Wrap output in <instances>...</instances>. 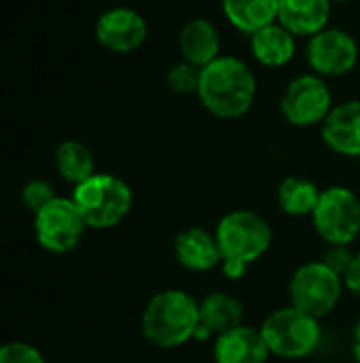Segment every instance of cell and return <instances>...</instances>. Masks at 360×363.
Masks as SVG:
<instances>
[{
	"instance_id": "cell-12",
	"label": "cell",
	"mask_w": 360,
	"mask_h": 363,
	"mask_svg": "<svg viewBox=\"0 0 360 363\" xmlns=\"http://www.w3.org/2000/svg\"><path fill=\"white\" fill-rule=\"evenodd\" d=\"M323 140L339 155L360 157V100H346L323 121Z\"/></svg>"
},
{
	"instance_id": "cell-9",
	"label": "cell",
	"mask_w": 360,
	"mask_h": 363,
	"mask_svg": "<svg viewBox=\"0 0 360 363\" xmlns=\"http://www.w3.org/2000/svg\"><path fill=\"white\" fill-rule=\"evenodd\" d=\"M85 221L72 198H55L34 215L36 240L51 253H66L79 245L85 232Z\"/></svg>"
},
{
	"instance_id": "cell-28",
	"label": "cell",
	"mask_w": 360,
	"mask_h": 363,
	"mask_svg": "<svg viewBox=\"0 0 360 363\" xmlns=\"http://www.w3.org/2000/svg\"><path fill=\"white\" fill-rule=\"evenodd\" d=\"M346 2H350V0H331V4H346Z\"/></svg>"
},
{
	"instance_id": "cell-22",
	"label": "cell",
	"mask_w": 360,
	"mask_h": 363,
	"mask_svg": "<svg viewBox=\"0 0 360 363\" xmlns=\"http://www.w3.org/2000/svg\"><path fill=\"white\" fill-rule=\"evenodd\" d=\"M199 79H202V68L195 64H189L185 60H180L178 64H174L168 74H166V83L172 91L189 96V94H197L199 89Z\"/></svg>"
},
{
	"instance_id": "cell-8",
	"label": "cell",
	"mask_w": 360,
	"mask_h": 363,
	"mask_svg": "<svg viewBox=\"0 0 360 363\" xmlns=\"http://www.w3.org/2000/svg\"><path fill=\"white\" fill-rule=\"evenodd\" d=\"M333 108V96L327 79L310 72L299 74L282 91L280 111L282 117L297 128H310L323 123Z\"/></svg>"
},
{
	"instance_id": "cell-24",
	"label": "cell",
	"mask_w": 360,
	"mask_h": 363,
	"mask_svg": "<svg viewBox=\"0 0 360 363\" xmlns=\"http://www.w3.org/2000/svg\"><path fill=\"white\" fill-rule=\"evenodd\" d=\"M0 363H45V359L34 347L25 342H11L0 347Z\"/></svg>"
},
{
	"instance_id": "cell-27",
	"label": "cell",
	"mask_w": 360,
	"mask_h": 363,
	"mask_svg": "<svg viewBox=\"0 0 360 363\" xmlns=\"http://www.w3.org/2000/svg\"><path fill=\"white\" fill-rule=\"evenodd\" d=\"M352 353H354V359L360 363V323L356 325V332H354V340H352Z\"/></svg>"
},
{
	"instance_id": "cell-3",
	"label": "cell",
	"mask_w": 360,
	"mask_h": 363,
	"mask_svg": "<svg viewBox=\"0 0 360 363\" xmlns=\"http://www.w3.org/2000/svg\"><path fill=\"white\" fill-rule=\"evenodd\" d=\"M216 242L223 257V272L240 279L250 262L259 259L272 245L269 223L252 211H233L216 225Z\"/></svg>"
},
{
	"instance_id": "cell-25",
	"label": "cell",
	"mask_w": 360,
	"mask_h": 363,
	"mask_svg": "<svg viewBox=\"0 0 360 363\" xmlns=\"http://www.w3.org/2000/svg\"><path fill=\"white\" fill-rule=\"evenodd\" d=\"M354 262V255L348 251V245H331V249L325 253V259L323 264L329 266L335 274H339L342 279L346 277V272L350 270Z\"/></svg>"
},
{
	"instance_id": "cell-16",
	"label": "cell",
	"mask_w": 360,
	"mask_h": 363,
	"mask_svg": "<svg viewBox=\"0 0 360 363\" xmlns=\"http://www.w3.org/2000/svg\"><path fill=\"white\" fill-rule=\"evenodd\" d=\"M174 255L182 268L193 272L212 270L219 262H223L216 236L202 228L180 232L174 240Z\"/></svg>"
},
{
	"instance_id": "cell-20",
	"label": "cell",
	"mask_w": 360,
	"mask_h": 363,
	"mask_svg": "<svg viewBox=\"0 0 360 363\" xmlns=\"http://www.w3.org/2000/svg\"><path fill=\"white\" fill-rule=\"evenodd\" d=\"M320 194L323 191L310 179L286 177L278 187V204L291 217H306L314 213Z\"/></svg>"
},
{
	"instance_id": "cell-2",
	"label": "cell",
	"mask_w": 360,
	"mask_h": 363,
	"mask_svg": "<svg viewBox=\"0 0 360 363\" xmlns=\"http://www.w3.org/2000/svg\"><path fill=\"white\" fill-rule=\"evenodd\" d=\"M199 330V302L187 291L168 289L155 294L142 313L144 338L161 349H174Z\"/></svg>"
},
{
	"instance_id": "cell-21",
	"label": "cell",
	"mask_w": 360,
	"mask_h": 363,
	"mask_svg": "<svg viewBox=\"0 0 360 363\" xmlns=\"http://www.w3.org/2000/svg\"><path fill=\"white\" fill-rule=\"evenodd\" d=\"M57 172L72 185H79L95 174V162L91 151L79 140H66L55 151Z\"/></svg>"
},
{
	"instance_id": "cell-13",
	"label": "cell",
	"mask_w": 360,
	"mask_h": 363,
	"mask_svg": "<svg viewBox=\"0 0 360 363\" xmlns=\"http://www.w3.org/2000/svg\"><path fill=\"white\" fill-rule=\"evenodd\" d=\"M267 342L261 330L240 325L216 338L214 362L216 363H267L269 359Z\"/></svg>"
},
{
	"instance_id": "cell-4",
	"label": "cell",
	"mask_w": 360,
	"mask_h": 363,
	"mask_svg": "<svg viewBox=\"0 0 360 363\" xmlns=\"http://www.w3.org/2000/svg\"><path fill=\"white\" fill-rule=\"evenodd\" d=\"M72 202L87 228L106 230L127 217L132 208V189L115 174L95 172L87 181L74 185Z\"/></svg>"
},
{
	"instance_id": "cell-14",
	"label": "cell",
	"mask_w": 360,
	"mask_h": 363,
	"mask_svg": "<svg viewBox=\"0 0 360 363\" xmlns=\"http://www.w3.org/2000/svg\"><path fill=\"white\" fill-rule=\"evenodd\" d=\"M178 49L185 62L204 68L221 57V34L216 26L204 17L189 19L178 34Z\"/></svg>"
},
{
	"instance_id": "cell-18",
	"label": "cell",
	"mask_w": 360,
	"mask_h": 363,
	"mask_svg": "<svg viewBox=\"0 0 360 363\" xmlns=\"http://www.w3.org/2000/svg\"><path fill=\"white\" fill-rule=\"evenodd\" d=\"M244 304L225 291H214L199 302V330L206 334H225L242 325ZM197 330V332H199Z\"/></svg>"
},
{
	"instance_id": "cell-23",
	"label": "cell",
	"mask_w": 360,
	"mask_h": 363,
	"mask_svg": "<svg viewBox=\"0 0 360 363\" xmlns=\"http://www.w3.org/2000/svg\"><path fill=\"white\" fill-rule=\"evenodd\" d=\"M21 200H23V204L30 208V211H34V215L40 211V208H45L51 200H55V196H53V189H51V185L49 183H45V181H30L25 187H23V191H21Z\"/></svg>"
},
{
	"instance_id": "cell-15",
	"label": "cell",
	"mask_w": 360,
	"mask_h": 363,
	"mask_svg": "<svg viewBox=\"0 0 360 363\" xmlns=\"http://www.w3.org/2000/svg\"><path fill=\"white\" fill-rule=\"evenodd\" d=\"M331 0H280L278 21L295 36H314L329 28Z\"/></svg>"
},
{
	"instance_id": "cell-6",
	"label": "cell",
	"mask_w": 360,
	"mask_h": 363,
	"mask_svg": "<svg viewBox=\"0 0 360 363\" xmlns=\"http://www.w3.org/2000/svg\"><path fill=\"white\" fill-rule=\"evenodd\" d=\"M320 238L329 245H350L360 232V200L348 187H329L312 213Z\"/></svg>"
},
{
	"instance_id": "cell-7",
	"label": "cell",
	"mask_w": 360,
	"mask_h": 363,
	"mask_svg": "<svg viewBox=\"0 0 360 363\" xmlns=\"http://www.w3.org/2000/svg\"><path fill=\"white\" fill-rule=\"evenodd\" d=\"M342 298V277L323 262L301 266L291 279V306L320 319L329 315Z\"/></svg>"
},
{
	"instance_id": "cell-17",
	"label": "cell",
	"mask_w": 360,
	"mask_h": 363,
	"mask_svg": "<svg viewBox=\"0 0 360 363\" xmlns=\"http://www.w3.org/2000/svg\"><path fill=\"white\" fill-rule=\"evenodd\" d=\"M295 34H291L280 21H274L250 34V51L261 66L282 68L295 57Z\"/></svg>"
},
{
	"instance_id": "cell-26",
	"label": "cell",
	"mask_w": 360,
	"mask_h": 363,
	"mask_svg": "<svg viewBox=\"0 0 360 363\" xmlns=\"http://www.w3.org/2000/svg\"><path fill=\"white\" fill-rule=\"evenodd\" d=\"M344 281H346V285H348L350 291H354L356 296H360V253L354 255V262H352L350 270L346 272Z\"/></svg>"
},
{
	"instance_id": "cell-5",
	"label": "cell",
	"mask_w": 360,
	"mask_h": 363,
	"mask_svg": "<svg viewBox=\"0 0 360 363\" xmlns=\"http://www.w3.org/2000/svg\"><path fill=\"white\" fill-rule=\"evenodd\" d=\"M261 334L267 342L269 353L286 359L306 357L316 351L320 342L318 319L297 311L295 306H286L272 313L263 321Z\"/></svg>"
},
{
	"instance_id": "cell-1",
	"label": "cell",
	"mask_w": 360,
	"mask_h": 363,
	"mask_svg": "<svg viewBox=\"0 0 360 363\" xmlns=\"http://www.w3.org/2000/svg\"><path fill=\"white\" fill-rule=\"evenodd\" d=\"M197 98L219 119L244 117L257 98V77L240 57L221 55L202 68Z\"/></svg>"
},
{
	"instance_id": "cell-11",
	"label": "cell",
	"mask_w": 360,
	"mask_h": 363,
	"mask_svg": "<svg viewBox=\"0 0 360 363\" xmlns=\"http://www.w3.org/2000/svg\"><path fill=\"white\" fill-rule=\"evenodd\" d=\"M149 26L144 17L129 6H115L104 11L95 21L98 43L112 53H132L146 40Z\"/></svg>"
},
{
	"instance_id": "cell-19",
	"label": "cell",
	"mask_w": 360,
	"mask_h": 363,
	"mask_svg": "<svg viewBox=\"0 0 360 363\" xmlns=\"http://www.w3.org/2000/svg\"><path fill=\"white\" fill-rule=\"evenodd\" d=\"M278 6L280 0H223V13L229 23L248 36L278 21Z\"/></svg>"
},
{
	"instance_id": "cell-10",
	"label": "cell",
	"mask_w": 360,
	"mask_h": 363,
	"mask_svg": "<svg viewBox=\"0 0 360 363\" xmlns=\"http://www.w3.org/2000/svg\"><path fill=\"white\" fill-rule=\"evenodd\" d=\"M306 57L314 74L323 79L344 77L359 62V43L342 28H325L310 36Z\"/></svg>"
}]
</instances>
